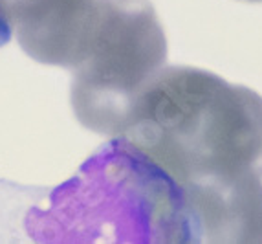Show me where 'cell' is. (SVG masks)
Instances as JSON below:
<instances>
[{"instance_id":"6da1fadb","label":"cell","mask_w":262,"mask_h":244,"mask_svg":"<svg viewBox=\"0 0 262 244\" xmlns=\"http://www.w3.org/2000/svg\"><path fill=\"white\" fill-rule=\"evenodd\" d=\"M123 138L180 188L229 178L262 161V96L209 70L163 66Z\"/></svg>"},{"instance_id":"7a4b0ae2","label":"cell","mask_w":262,"mask_h":244,"mask_svg":"<svg viewBox=\"0 0 262 244\" xmlns=\"http://www.w3.org/2000/svg\"><path fill=\"white\" fill-rule=\"evenodd\" d=\"M24 224L37 242H189L182 188L123 136L101 145Z\"/></svg>"},{"instance_id":"3957f363","label":"cell","mask_w":262,"mask_h":244,"mask_svg":"<svg viewBox=\"0 0 262 244\" xmlns=\"http://www.w3.org/2000/svg\"><path fill=\"white\" fill-rule=\"evenodd\" d=\"M165 61L167 37L150 0H103L92 48L72 70L77 121L96 134L123 136L136 99Z\"/></svg>"},{"instance_id":"277c9868","label":"cell","mask_w":262,"mask_h":244,"mask_svg":"<svg viewBox=\"0 0 262 244\" xmlns=\"http://www.w3.org/2000/svg\"><path fill=\"white\" fill-rule=\"evenodd\" d=\"M103 0H13L9 21L26 55L74 70L92 48Z\"/></svg>"},{"instance_id":"5b68a950","label":"cell","mask_w":262,"mask_h":244,"mask_svg":"<svg viewBox=\"0 0 262 244\" xmlns=\"http://www.w3.org/2000/svg\"><path fill=\"white\" fill-rule=\"evenodd\" d=\"M189 242H262V166L182 188Z\"/></svg>"},{"instance_id":"8992f818","label":"cell","mask_w":262,"mask_h":244,"mask_svg":"<svg viewBox=\"0 0 262 244\" xmlns=\"http://www.w3.org/2000/svg\"><path fill=\"white\" fill-rule=\"evenodd\" d=\"M11 31H13V28H11V21H9V9L0 6V48L9 43Z\"/></svg>"},{"instance_id":"52a82bcc","label":"cell","mask_w":262,"mask_h":244,"mask_svg":"<svg viewBox=\"0 0 262 244\" xmlns=\"http://www.w3.org/2000/svg\"><path fill=\"white\" fill-rule=\"evenodd\" d=\"M11 2H13V0H0V6H4V8H8V9H9Z\"/></svg>"},{"instance_id":"ba28073f","label":"cell","mask_w":262,"mask_h":244,"mask_svg":"<svg viewBox=\"0 0 262 244\" xmlns=\"http://www.w3.org/2000/svg\"><path fill=\"white\" fill-rule=\"evenodd\" d=\"M246 2H262V0H246Z\"/></svg>"}]
</instances>
